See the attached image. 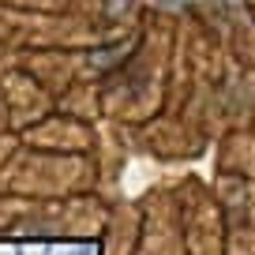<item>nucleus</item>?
Segmentation results:
<instances>
[{
	"label": "nucleus",
	"instance_id": "f257e3e1",
	"mask_svg": "<svg viewBox=\"0 0 255 255\" xmlns=\"http://www.w3.org/2000/svg\"><path fill=\"white\" fill-rule=\"evenodd\" d=\"M102 4H105V15H128L135 8V0H102Z\"/></svg>",
	"mask_w": 255,
	"mask_h": 255
}]
</instances>
